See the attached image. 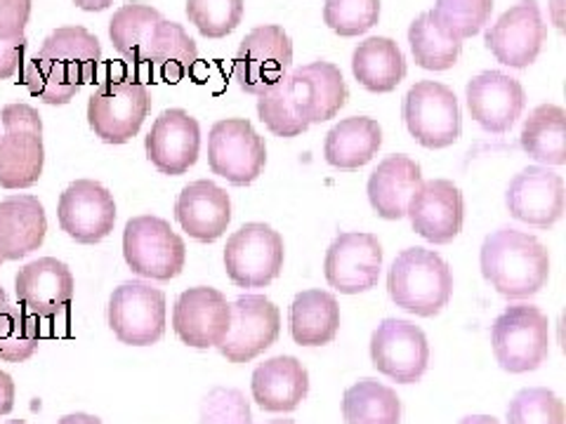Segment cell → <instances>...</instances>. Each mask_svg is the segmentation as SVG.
<instances>
[{"mask_svg":"<svg viewBox=\"0 0 566 424\" xmlns=\"http://www.w3.org/2000/svg\"><path fill=\"white\" fill-rule=\"evenodd\" d=\"M109 39L118 55L142 66H154L177 83L199 62V47L189 33L168 22L161 12L147 3H128L114 12L109 22Z\"/></svg>","mask_w":566,"mask_h":424,"instance_id":"6da1fadb","label":"cell"},{"mask_svg":"<svg viewBox=\"0 0 566 424\" xmlns=\"http://www.w3.org/2000/svg\"><path fill=\"white\" fill-rule=\"evenodd\" d=\"M99 62L102 47L95 35L83 26H64L52 31L27 64L24 85L50 106L69 104L95 78Z\"/></svg>","mask_w":566,"mask_h":424,"instance_id":"7a4b0ae2","label":"cell"},{"mask_svg":"<svg viewBox=\"0 0 566 424\" xmlns=\"http://www.w3.org/2000/svg\"><path fill=\"white\" fill-rule=\"evenodd\" d=\"M480 264L484 278L507 299L536 295L551 276L547 247L517 229H499L486 236Z\"/></svg>","mask_w":566,"mask_h":424,"instance_id":"3957f363","label":"cell"},{"mask_svg":"<svg viewBox=\"0 0 566 424\" xmlns=\"http://www.w3.org/2000/svg\"><path fill=\"white\" fill-rule=\"evenodd\" d=\"M387 293L403 311L430 318L449 305L453 276L449 264L434 251L409 247L389 267Z\"/></svg>","mask_w":566,"mask_h":424,"instance_id":"277c9868","label":"cell"},{"mask_svg":"<svg viewBox=\"0 0 566 424\" xmlns=\"http://www.w3.org/2000/svg\"><path fill=\"white\" fill-rule=\"evenodd\" d=\"M495 361L507 373H531L541 368L551 349V324L547 316L531 305L507 307L491 328Z\"/></svg>","mask_w":566,"mask_h":424,"instance_id":"5b68a950","label":"cell"},{"mask_svg":"<svg viewBox=\"0 0 566 424\" xmlns=\"http://www.w3.org/2000/svg\"><path fill=\"white\" fill-rule=\"evenodd\" d=\"M151 112L147 87L135 78L104 81L87 99V123L106 145H126Z\"/></svg>","mask_w":566,"mask_h":424,"instance_id":"8992f818","label":"cell"},{"mask_svg":"<svg viewBox=\"0 0 566 424\" xmlns=\"http://www.w3.org/2000/svg\"><path fill=\"white\" fill-rule=\"evenodd\" d=\"M123 257L133 274L142 278L170 280L182 274L187 247L166 220L139 215L133 218L123 232Z\"/></svg>","mask_w":566,"mask_h":424,"instance_id":"52a82bcc","label":"cell"},{"mask_svg":"<svg viewBox=\"0 0 566 424\" xmlns=\"http://www.w3.org/2000/svg\"><path fill=\"white\" fill-rule=\"evenodd\" d=\"M403 123L424 149H447L463 130L455 93L437 81H418L403 97Z\"/></svg>","mask_w":566,"mask_h":424,"instance_id":"ba28073f","label":"cell"},{"mask_svg":"<svg viewBox=\"0 0 566 424\" xmlns=\"http://www.w3.org/2000/svg\"><path fill=\"white\" fill-rule=\"evenodd\" d=\"M208 166L229 184H253L268 166V147L251 120L224 118L210 128Z\"/></svg>","mask_w":566,"mask_h":424,"instance_id":"9c48e42d","label":"cell"},{"mask_svg":"<svg viewBox=\"0 0 566 424\" xmlns=\"http://www.w3.org/2000/svg\"><path fill=\"white\" fill-rule=\"evenodd\" d=\"M283 239L270 224L251 222L229 236L224 269L237 288H264L283 269Z\"/></svg>","mask_w":566,"mask_h":424,"instance_id":"30bf717a","label":"cell"},{"mask_svg":"<svg viewBox=\"0 0 566 424\" xmlns=\"http://www.w3.org/2000/svg\"><path fill=\"white\" fill-rule=\"evenodd\" d=\"M106 318L123 344H156L166 332V295L142 280L123 283L109 297Z\"/></svg>","mask_w":566,"mask_h":424,"instance_id":"8fae6325","label":"cell"},{"mask_svg":"<svg viewBox=\"0 0 566 424\" xmlns=\"http://www.w3.org/2000/svg\"><path fill=\"white\" fill-rule=\"evenodd\" d=\"M232 316L218 349L229 363H248L268 351L281 335L279 307L264 295H241L234 299Z\"/></svg>","mask_w":566,"mask_h":424,"instance_id":"7c38bea8","label":"cell"},{"mask_svg":"<svg viewBox=\"0 0 566 424\" xmlns=\"http://www.w3.org/2000/svg\"><path fill=\"white\" fill-rule=\"evenodd\" d=\"M370 361L378 373L399 384H413L430 363L424 332L403 318H385L370 335Z\"/></svg>","mask_w":566,"mask_h":424,"instance_id":"4fadbf2b","label":"cell"},{"mask_svg":"<svg viewBox=\"0 0 566 424\" xmlns=\"http://www.w3.org/2000/svg\"><path fill=\"white\" fill-rule=\"evenodd\" d=\"M293 64V43L289 33L276 24L253 29L239 45L234 57V76L241 91L260 95L289 74Z\"/></svg>","mask_w":566,"mask_h":424,"instance_id":"5bb4252c","label":"cell"},{"mask_svg":"<svg viewBox=\"0 0 566 424\" xmlns=\"http://www.w3.org/2000/svg\"><path fill=\"white\" fill-rule=\"evenodd\" d=\"M382 245L374 234L349 232L335 239L326 253L324 274L328 286L343 295H359L378 286Z\"/></svg>","mask_w":566,"mask_h":424,"instance_id":"9a60e30c","label":"cell"},{"mask_svg":"<svg viewBox=\"0 0 566 424\" xmlns=\"http://www.w3.org/2000/svg\"><path fill=\"white\" fill-rule=\"evenodd\" d=\"M57 220L62 232H66L76 243H99L114 232V197L95 180L71 182L60 197Z\"/></svg>","mask_w":566,"mask_h":424,"instance_id":"2e32d148","label":"cell"},{"mask_svg":"<svg viewBox=\"0 0 566 424\" xmlns=\"http://www.w3.org/2000/svg\"><path fill=\"white\" fill-rule=\"evenodd\" d=\"M547 29L543 24L538 0H520L505 10L499 22L486 31V47L493 57L512 68H526L541 55Z\"/></svg>","mask_w":566,"mask_h":424,"instance_id":"e0dca14e","label":"cell"},{"mask_svg":"<svg viewBox=\"0 0 566 424\" xmlns=\"http://www.w3.org/2000/svg\"><path fill=\"white\" fill-rule=\"evenodd\" d=\"M283 83L289 87L297 116L307 126L335 118L349 99L343 71L331 62H312L307 66H300L293 74L283 76Z\"/></svg>","mask_w":566,"mask_h":424,"instance_id":"ac0fdd59","label":"cell"},{"mask_svg":"<svg viewBox=\"0 0 566 424\" xmlns=\"http://www.w3.org/2000/svg\"><path fill=\"white\" fill-rule=\"evenodd\" d=\"M505 205L515 220L551 229L564 215V180L553 170L528 166L510 182Z\"/></svg>","mask_w":566,"mask_h":424,"instance_id":"d6986e66","label":"cell"},{"mask_svg":"<svg viewBox=\"0 0 566 424\" xmlns=\"http://www.w3.org/2000/svg\"><path fill=\"white\" fill-rule=\"evenodd\" d=\"M147 158L164 174H185L199 161L201 128L199 120L185 109H166L154 120L145 139Z\"/></svg>","mask_w":566,"mask_h":424,"instance_id":"ffe728a7","label":"cell"},{"mask_svg":"<svg viewBox=\"0 0 566 424\" xmlns=\"http://www.w3.org/2000/svg\"><path fill=\"white\" fill-rule=\"evenodd\" d=\"M229 307L227 297L216 288H189L177 297L172 309V328L185 344L193 349L218 347L229 328Z\"/></svg>","mask_w":566,"mask_h":424,"instance_id":"44dd1931","label":"cell"},{"mask_svg":"<svg viewBox=\"0 0 566 424\" xmlns=\"http://www.w3.org/2000/svg\"><path fill=\"white\" fill-rule=\"evenodd\" d=\"M465 99L470 116L493 135H503L515 126L526 106L522 83L503 71H484L474 76L468 83Z\"/></svg>","mask_w":566,"mask_h":424,"instance_id":"7402d4cb","label":"cell"},{"mask_svg":"<svg viewBox=\"0 0 566 424\" xmlns=\"http://www.w3.org/2000/svg\"><path fill=\"white\" fill-rule=\"evenodd\" d=\"M406 215L411 218L413 232L424 241L444 245L463 232L465 203L460 189L449 180L422 182L409 203Z\"/></svg>","mask_w":566,"mask_h":424,"instance_id":"603a6c76","label":"cell"},{"mask_svg":"<svg viewBox=\"0 0 566 424\" xmlns=\"http://www.w3.org/2000/svg\"><path fill=\"white\" fill-rule=\"evenodd\" d=\"M14 293L24 311L35 318H52L74 299V276L64 262L41 257L20 269L14 278Z\"/></svg>","mask_w":566,"mask_h":424,"instance_id":"cb8c5ba5","label":"cell"},{"mask_svg":"<svg viewBox=\"0 0 566 424\" xmlns=\"http://www.w3.org/2000/svg\"><path fill=\"white\" fill-rule=\"evenodd\" d=\"M175 218L193 241L212 243L227 232L229 222H232V201L216 182H191L177 197Z\"/></svg>","mask_w":566,"mask_h":424,"instance_id":"d4e9b609","label":"cell"},{"mask_svg":"<svg viewBox=\"0 0 566 424\" xmlns=\"http://www.w3.org/2000/svg\"><path fill=\"white\" fill-rule=\"evenodd\" d=\"M422 187V170L409 156H387L378 168L368 177V201L376 215L382 220H401L406 218L411 199Z\"/></svg>","mask_w":566,"mask_h":424,"instance_id":"484cf974","label":"cell"},{"mask_svg":"<svg viewBox=\"0 0 566 424\" xmlns=\"http://www.w3.org/2000/svg\"><path fill=\"white\" fill-rule=\"evenodd\" d=\"M253 401L268 413H291L310 394V373L295 357H274L255 368Z\"/></svg>","mask_w":566,"mask_h":424,"instance_id":"4316f807","label":"cell"},{"mask_svg":"<svg viewBox=\"0 0 566 424\" xmlns=\"http://www.w3.org/2000/svg\"><path fill=\"white\" fill-rule=\"evenodd\" d=\"M48 234L45 208L35 197H8L0 201V255L22 259L39 251Z\"/></svg>","mask_w":566,"mask_h":424,"instance_id":"83f0119b","label":"cell"},{"mask_svg":"<svg viewBox=\"0 0 566 424\" xmlns=\"http://www.w3.org/2000/svg\"><path fill=\"white\" fill-rule=\"evenodd\" d=\"M380 145L382 130L378 120L366 116H352L328 130L324 141V156L333 168L359 170L374 161Z\"/></svg>","mask_w":566,"mask_h":424,"instance_id":"f1b7e54d","label":"cell"},{"mask_svg":"<svg viewBox=\"0 0 566 424\" xmlns=\"http://www.w3.org/2000/svg\"><path fill=\"white\" fill-rule=\"evenodd\" d=\"M43 166V132L10 128L0 137V187L29 189L41 180Z\"/></svg>","mask_w":566,"mask_h":424,"instance_id":"f546056e","label":"cell"},{"mask_svg":"<svg viewBox=\"0 0 566 424\" xmlns=\"http://www.w3.org/2000/svg\"><path fill=\"white\" fill-rule=\"evenodd\" d=\"M340 328V307L326 290H305L291 305V335L300 347L331 344Z\"/></svg>","mask_w":566,"mask_h":424,"instance_id":"4dcf8cb0","label":"cell"},{"mask_svg":"<svg viewBox=\"0 0 566 424\" xmlns=\"http://www.w3.org/2000/svg\"><path fill=\"white\" fill-rule=\"evenodd\" d=\"M352 71L368 93H392L406 78L403 52L392 39H366L352 55Z\"/></svg>","mask_w":566,"mask_h":424,"instance_id":"1f68e13d","label":"cell"},{"mask_svg":"<svg viewBox=\"0 0 566 424\" xmlns=\"http://www.w3.org/2000/svg\"><path fill=\"white\" fill-rule=\"evenodd\" d=\"M522 149L547 166L566 163V114L557 104H541L524 120Z\"/></svg>","mask_w":566,"mask_h":424,"instance_id":"d6a6232c","label":"cell"},{"mask_svg":"<svg viewBox=\"0 0 566 424\" xmlns=\"http://www.w3.org/2000/svg\"><path fill=\"white\" fill-rule=\"evenodd\" d=\"M343 415L347 424H399L401 401L392 386L366 378L345 392Z\"/></svg>","mask_w":566,"mask_h":424,"instance_id":"836d02e7","label":"cell"},{"mask_svg":"<svg viewBox=\"0 0 566 424\" xmlns=\"http://www.w3.org/2000/svg\"><path fill=\"white\" fill-rule=\"evenodd\" d=\"M409 43L418 66L428 71H447L460 57V41L449 39L439 31L430 12H422L409 29Z\"/></svg>","mask_w":566,"mask_h":424,"instance_id":"e575fe53","label":"cell"},{"mask_svg":"<svg viewBox=\"0 0 566 424\" xmlns=\"http://www.w3.org/2000/svg\"><path fill=\"white\" fill-rule=\"evenodd\" d=\"M493 0H437L430 12L439 31L453 41H465L489 24Z\"/></svg>","mask_w":566,"mask_h":424,"instance_id":"d590c367","label":"cell"},{"mask_svg":"<svg viewBox=\"0 0 566 424\" xmlns=\"http://www.w3.org/2000/svg\"><path fill=\"white\" fill-rule=\"evenodd\" d=\"M39 342L41 330L35 316L14 307L0 311V361L22 363L33 357Z\"/></svg>","mask_w":566,"mask_h":424,"instance_id":"8d00e7d4","label":"cell"},{"mask_svg":"<svg viewBox=\"0 0 566 424\" xmlns=\"http://www.w3.org/2000/svg\"><path fill=\"white\" fill-rule=\"evenodd\" d=\"M258 116L260 120L268 126L270 132H274L276 137L291 139L307 132V123L297 116L295 106L291 102L289 87L283 83V78L279 83H274L268 91L258 95Z\"/></svg>","mask_w":566,"mask_h":424,"instance_id":"74e56055","label":"cell"},{"mask_svg":"<svg viewBox=\"0 0 566 424\" xmlns=\"http://www.w3.org/2000/svg\"><path fill=\"white\" fill-rule=\"evenodd\" d=\"M564 403L545 386L522 389L507 405V424H564Z\"/></svg>","mask_w":566,"mask_h":424,"instance_id":"f35d334b","label":"cell"},{"mask_svg":"<svg viewBox=\"0 0 566 424\" xmlns=\"http://www.w3.org/2000/svg\"><path fill=\"white\" fill-rule=\"evenodd\" d=\"M187 17L206 39H224L243 20V0H187Z\"/></svg>","mask_w":566,"mask_h":424,"instance_id":"ab89813d","label":"cell"},{"mask_svg":"<svg viewBox=\"0 0 566 424\" xmlns=\"http://www.w3.org/2000/svg\"><path fill=\"white\" fill-rule=\"evenodd\" d=\"M380 20V0H326L324 22L343 39H354Z\"/></svg>","mask_w":566,"mask_h":424,"instance_id":"60d3db41","label":"cell"},{"mask_svg":"<svg viewBox=\"0 0 566 424\" xmlns=\"http://www.w3.org/2000/svg\"><path fill=\"white\" fill-rule=\"evenodd\" d=\"M199 424H253L251 403L239 389L216 386L201 403Z\"/></svg>","mask_w":566,"mask_h":424,"instance_id":"b9f144b4","label":"cell"},{"mask_svg":"<svg viewBox=\"0 0 566 424\" xmlns=\"http://www.w3.org/2000/svg\"><path fill=\"white\" fill-rule=\"evenodd\" d=\"M31 17V0H0V39H22Z\"/></svg>","mask_w":566,"mask_h":424,"instance_id":"7bdbcfd3","label":"cell"},{"mask_svg":"<svg viewBox=\"0 0 566 424\" xmlns=\"http://www.w3.org/2000/svg\"><path fill=\"white\" fill-rule=\"evenodd\" d=\"M0 123H3V128H27V130H35V132H43V120L39 116V112L33 109L29 104H8L3 106V112H0Z\"/></svg>","mask_w":566,"mask_h":424,"instance_id":"ee69618b","label":"cell"},{"mask_svg":"<svg viewBox=\"0 0 566 424\" xmlns=\"http://www.w3.org/2000/svg\"><path fill=\"white\" fill-rule=\"evenodd\" d=\"M24 50H27V39H10L3 41L0 39V81H8L17 74V68L22 64L24 57Z\"/></svg>","mask_w":566,"mask_h":424,"instance_id":"f6af8a7d","label":"cell"},{"mask_svg":"<svg viewBox=\"0 0 566 424\" xmlns=\"http://www.w3.org/2000/svg\"><path fill=\"white\" fill-rule=\"evenodd\" d=\"M14 409V382L0 370V415H8Z\"/></svg>","mask_w":566,"mask_h":424,"instance_id":"bcb514c9","label":"cell"},{"mask_svg":"<svg viewBox=\"0 0 566 424\" xmlns=\"http://www.w3.org/2000/svg\"><path fill=\"white\" fill-rule=\"evenodd\" d=\"M57 424H104V422L87 413H71V415H64Z\"/></svg>","mask_w":566,"mask_h":424,"instance_id":"7dc6e473","label":"cell"},{"mask_svg":"<svg viewBox=\"0 0 566 424\" xmlns=\"http://www.w3.org/2000/svg\"><path fill=\"white\" fill-rule=\"evenodd\" d=\"M74 3L81 8V10H85V12H102V10H106L109 8L114 0H74Z\"/></svg>","mask_w":566,"mask_h":424,"instance_id":"c3c4849f","label":"cell"},{"mask_svg":"<svg viewBox=\"0 0 566 424\" xmlns=\"http://www.w3.org/2000/svg\"><path fill=\"white\" fill-rule=\"evenodd\" d=\"M458 424H499V420L491 415H470L465 420H460Z\"/></svg>","mask_w":566,"mask_h":424,"instance_id":"681fc988","label":"cell"},{"mask_svg":"<svg viewBox=\"0 0 566 424\" xmlns=\"http://www.w3.org/2000/svg\"><path fill=\"white\" fill-rule=\"evenodd\" d=\"M10 307V303H8V293L3 290V286H0V311H6Z\"/></svg>","mask_w":566,"mask_h":424,"instance_id":"f907efd6","label":"cell"},{"mask_svg":"<svg viewBox=\"0 0 566 424\" xmlns=\"http://www.w3.org/2000/svg\"><path fill=\"white\" fill-rule=\"evenodd\" d=\"M270 424H297V422H293V420H274Z\"/></svg>","mask_w":566,"mask_h":424,"instance_id":"816d5d0a","label":"cell"},{"mask_svg":"<svg viewBox=\"0 0 566 424\" xmlns=\"http://www.w3.org/2000/svg\"><path fill=\"white\" fill-rule=\"evenodd\" d=\"M8 424H27L24 420H12V422H8Z\"/></svg>","mask_w":566,"mask_h":424,"instance_id":"f5cc1de1","label":"cell"},{"mask_svg":"<svg viewBox=\"0 0 566 424\" xmlns=\"http://www.w3.org/2000/svg\"><path fill=\"white\" fill-rule=\"evenodd\" d=\"M3 262H6V259H3V255H0V264H3Z\"/></svg>","mask_w":566,"mask_h":424,"instance_id":"db71d44e","label":"cell"}]
</instances>
